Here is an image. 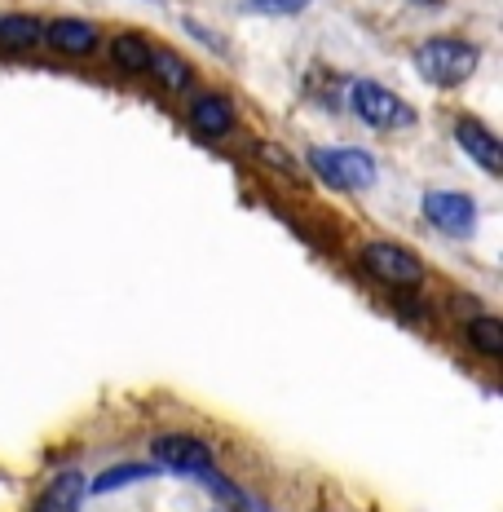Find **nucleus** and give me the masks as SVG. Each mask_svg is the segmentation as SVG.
<instances>
[{"instance_id": "17", "label": "nucleus", "mask_w": 503, "mask_h": 512, "mask_svg": "<svg viewBox=\"0 0 503 512\" xmlns=\"http://www.w3.org/2000/svg\"><path fill=\"white\" fill-rule=\"evenodd\" d=\"M252 151H256V155H261V159H265V164H274V168H278V173L296 177V164H292V159H287L283 151H278V146H274V142H261V146H252Z\"/></svg>"}, {"instance_id": "3", "label": "nucleus", "mask_w": 503, "mask_h": 512, "mask_svg": "<svg viewBox=\"0 0 503 512\" xmlns=\"http://www.w3.org/2000/svg\"><path fill=\"white\" fill-rule=\"evenodd\" d=\"M309 168H314L318 181H327L336 190H367L380 177L376 159L362 146H318V151H309Z\"/></svg>"}, {"instance_id": "14", "label": "nucleus", "mask_w": 503, "mask_h": 512, "mask_svg": "<svg viewBox=\"0 0 503 512\" xmlns=\"http://www.w3.org/2000/svg\"><path fill=\"white\" fill-rule=\"evenodd\" d=\"M464 332H468V345H473L477 354H486V358H503V323H499V318L477 314L473 323L464 327Z\"/></svg>"}, {"instance_id": "16", "label": "nucleus", "mask_w": 503, "mask_h": 512, "mask_svg": "<svg viewBox=\"0 0 503 512\" xmlns=\"http://www.w3.org/2000/svg\"><path fill=\"white\" fill-rule=\"evenodd\" d=\"M309 0H248L252 14H301Z\"/></svg>"}, {"instance_id": "2", "label": "nucleus", "mask_w": 503, "mask_h": 512, "mask_svg": "<svg viewBox=\"0 0 503 512\" xmlns=\"http://www.w3.org/2000/svg\"><path fill=\"white\" fill-rule=\"evenodd\" d=\"M151 455L159 464V473H181V477H199V482H208L212 490H221V495H230V482H221L217 477V460H212L208 442H199L195 433H164L151 442Z\"/></svg>"}, {"instance_id": "6", "label": "nucleus", "mask_w": 503, "mask_h": 512, "mask_svg": "<svg viewBox=\"0 0 503 512\" xmlns=\"http://www.w3.org/2000/svg\"><path fill=\"white\" fill-rule=\"evenodd\" d=\"M420 208H424V217L446 234H473V226H477V204L468 195H459V190H428Z\"/></svg>"}, {"instance_id": "9", "label": "nucleus", "mask_w": 503, "mask_h": 512, "mask_svg": "<svg viewBox=\"0 0 503 512\" xmlns=\"http://www.w3.org/2000/svg\"><path fill=\"white\" fill-rule=\"evenodd\" d=\"M45 40H49V49L67 53V58H89L98 49V27L80 23V18H53L45 27Z\"/></svg>"}, {"instance_id": "10", "label": "nucleus", "mask_w": 503, "mask_h": 512, "mask_svg": "<svg viewBox=\"0 0 503 512\" xmlns=\"http://www.w3.org/2000/svg\"><path fill=\"white\" fill-rule=\"evenodd\" d=\"M84 490H89V482H84V473H76V468H67V473H58V477H53V482L45 486V495H40L36 512H80Z\"/></svg>"}, {"instance_id": "11", "label": "nucleus", "mask_w": 503, "mask_h": 512, "mask_svg": "<svg viewBox=\"0 0 503 512\" xmlns=\"http://www.w3.org/2000/svg\"><path fill=\"white\" fill-rule=\"evenodd\" d=\"M45 40V23L31 14H0V49H36Z\"/></svg>"}, {"instance_id": "4", "label": "nucleus", "mask_w": 503, "mask_h": 512, "mask_svg": "<svg viewBox=\"0 0 503 512\" xmlns=\"http://www.w3.org/2000/svg\"><path fill=\"white\" fill-rule=\"evenodd\" d=\"M349 111L358 115L367 128H376V133H393V128L415 124V106L402 102L398 93H389L376 80H353L349 84Z\"/></svg>"}, {"instance_id": "5", "label": "nucleus", "mask_w": 503, "mask_h": 512, "mask_svg": "<svg viewBox=\"0 0 503 512\" xmlns=\"http://www.w3.org/2000/svg\"><path fill=\"white\" fill-rule=\"evenodd\" d=\"M358 256H362V265H367V270L376 274L380 283H389V287H420L424 283L420 256H415L411 248H402V243L376 239V243H367Z\"/></svg>"}, {"instance_id": "1", "label": "nucleus", "mask_w": 503, "mask_h": 512, "mask_svg": "<svg viewBox=\"0 0 503 512\" xmlns=\"http://www.w3.org/2000/svg\"><path fill=\"white\" fill-rule=\"evenodd\" d=\"M411 62H415V71H420L428 84L455 89V84H464L477 71L481 49L473 45V40H459V36H433V40H424V45L411 53Z\"/></svg>"}, {"instance_id": "15", "label": "nucleus", "mask_w": 503, "mask_h": 512, "mask_svg": "<svg viewBox=\"0 0 503 512\" xmlns=\"http://www.w3.org/2000/svg\"><path fill=\"white\" fill-rule=\"evenodd\" d=\"M155 473H159L155 464H120V468H111V473H102L98 482H93V490H98V495H111V490H120V486L151 482Z\"/></svg>"}, {"instance_id": "8", "label": "nucleus", "mask_w": 503, "mask_h": 512, "mask_svg": "<svg viewBox=\"0 0 503 512\" xmlns=\"http://www.w3.org/2000/svg\"><path fill=\"white\" fill-rule=\"evenodd\" d=\"M190 128H195L199 137H226L234 128V102L221 98V93H199L195 102H190Z\"/></svg>"}, {"instance_id": "7", "label": "nucleus", "mask_w": 503, "mask_h": 512, "mask_svg": "<svg viewBox=\"0 0 503 512\" xmlns=\"http://www.w3.org/2000/svg\"><path fill=\"white\" fill-rule=\"evenodd\" d=\"M455 142H459V151L473 159L477 168H486L490 177L503 173V142L481 120H468V115H464V120L455 124Z\"/></svg>"}, {"instance_id": "13", "label": "nucleus", "mask_w": 503, "mask_h": 512, "mask_svg": "<svg viewBox=\"0 0 503 512\" xmlns=\"http://www.w3.org/2000/svg\"><path fill=\"white\" fill-rule=\"evenodd\" d=\"M111 62L120 71L146 76V67H151V40H142V36H115L111 40Z\"/></svg>"}, {"instance_id": "12", "label": "nucleus", "mask_w": 503, "mask_h": 512, "mask_svg": "<svg viewBox=\"0 0 503 512\" xmlns=\"http://www.w3.org/2000/svg\"><path fill=\"white\" fill-rule=\"evenodd\" d=\"M146 76H155L159 89L181 93V89H190V62L177 58L173 49H151V67H146Z\"/></svg>"}]
</instances>
